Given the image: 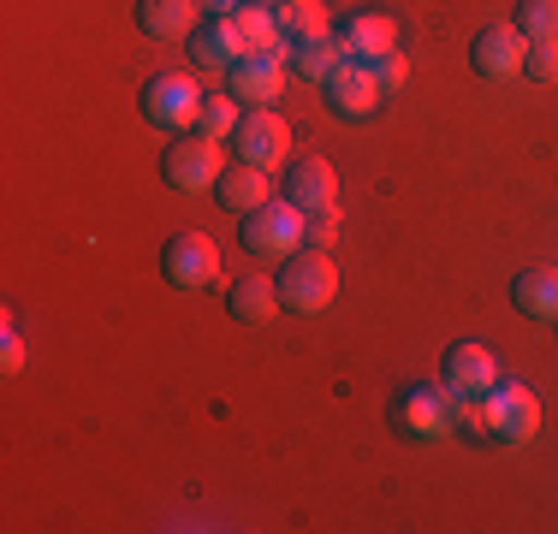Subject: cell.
Segmentation results:
<instances>
[{"mask_svg": "<svg viewBox=\"0 0 558 534\" xmlns=\"http://www.w3.org/2000/svg\"><path fill=\"white\" fill-rule=\"evenodd\" d=\"M310 244V214H303L291 196H274V203L244 214V250L250 256H298Z\"/></svg>", "mask_w": 558, "mask_h": 534, "instance_id": "6da1fadb", "label": "cell"}, {"mask_svg": "<svg viewBox=\"0 0 558 534\" xmlns=\"http://www.w3.org/2000/svg\"><path fill=\"white\" fill-rule=\"evenodd\" d=\"M137 107H143V119H149V125H161V131L179 137V131H191L196 119H203L208 96H203V84H196L191 72H155L149 84H143Z\"/></svg>", "mask_w": 558, "mask_h": 534, "instance_id": "7a4b0ae2", "label": "cell"}, {"mask_svg": "<svg viewBox=\"0 0 558 534\" xmlns=\"http://www.w3.org/2000/svg\"><path fill=\"white\" fill-rule=\"evenodd\" d=\"M339 298V267L327 262V250H298L286 256V274H279V303L298 315H322L327 303Z\"/></svg>", "mask_w": 558, "mask_h": 534, "instance_id": "3957f363", "label": "cell"}, {"mask_svg": "<svg viewBox=\"0 0 558 534\" xmlns=\"http://www.w3.org/2000/svg\"><path fill=\"white\" fill-rule=\"evenodd\" d=\"M161 172L172 191H215L220 184V143L208 131H179L161 155Z\"/></svg>", "mask_w": 558, "mask_h": 534, "instance_id": "277c9868", "label": "cell"}, {"mask_svg": "<svg viewBox=\"0 0 558 534\" xmlns=\"http://www.w3.org/2000/svg\"><path fill=\"white\" fill-rule=\"evenodd\" d=\"M392 427L404 439H446L451 427V386H404L392 398Z\"/></svg>", "mask_w": 558, "mask_h": 534, "instance_id": "5b68a950", "label": "cell"}, {"mask_svg": "<svg viewBox=\"0 0 558 534\" xmlns=\"http://www.w3.org/2000/svg\"><path fill=\"white\" fill-rule=\"evenodd\" d=\"M487 416H494V439L499 446H529L541 434V398L523 380H499L487 392Z\"/></svg>", "mask_w": 558, "mask_h": 534, "instance_id": "8992f818", "label": "cell"}, {"mask_svg": "<svg viewBox=\"0 0 558 534\" xmlns=\"http://www.w3.org/2000/svg\"><path fill=\"white\" fill-rule=\"evenodd\" d=\"M161 274H167L179 291H203V286H215V274H220V250H215V238H203V232H179V238H167V250H161Z\"/></svg>", "mask_w": 558, "mask_h": 534, "instance_id": "52a82bcc", "label": "cell"}, {"mask_svg": "<svg viewBox=\"0 0 558 534\" xmlns=\"http://www.w3.org/2000/svg\"><path fill=\"white\" fill-rule=\"evenodd\" d=\"M232 149L238 160H250V167H279V160L291 155V125L274 113V107H250L244 113V125L232 131Z\"/></svg>", "mask_w": 558, "mask_h": 534, "instance_id": "ba28073f", "label": "cell"}, {"mask_svg": "<svg viewBox=\"0 0 558 534\" xmlns=\"http://www.w3.org/2000/svg\"><path fill=\"white\" fill-rule=\"evenodd\" d=\"M327 101H333L339 119H375L380 107H387V89H380V77L368 60H351L333 84H327Z\"/></svg>", "mask_w": 558, "mask_h": 534, "instance_id": "9c48e42d", "label": "cell"}, {"mask_svg": "<svg viewBox=\"0 0 558 534\" xmlns=\"http://www.w3.org/2000/svg\"><path fill=\"white\" fill-rule=\"evenodd\" d=\"M470 60L482 77H517L529 60V36L517 31V24H487L482 36L470 43Z\"/></svg>", "mask_w": 558, "mask_h": 534, "instance_id": "30bf717a", "label": "cell"}, {"mask_svg": "<svg viewBox=\"0 0 558 534\" xmlns=\"http://www.w3.org/2000/svg\"><path fill=\"white\" fill-rule=\"evenodd\" d=\"M286 196L303 214H322V208L339 203V172L327 167L322 155H303V160H291V172H286Z\"/></svg>", "mask_w": 558, "mask_h": 534, "instance_id": "8fae6325", "label": "cell"}, {"mask_svg": "<svg viewBox=\"0 0 558 534\" xmlns=\"http://www.w3.org/2000/svg\"><path fill=\"white\" fill-rule=\"evenodd\" d=\"M137 24L155 43H184L203 31V0H137Z\"/></svg>", "mask_w": 558, "mask_h": 534, "instance_id": "7c38bea8", "label": "cell"}, {"mask_svg": "<svg viewBox=\"0 0 558 534\" xmlns=\"http://www.w3.org/2000/svg\"><path fill=\"white\" fill-rule=\"evenodd\" d=\"M446 386H458V392H475V398H487L499 386V363H494V351L487 344H451L446 351Z\"/></svg>", "mask_w": 558, "mask_h": 534, "instance_id": "4fadbf2b", "label": "cell"}, {"mask_svg": "<svg viewBox=\"0 0 558 534\" xmlns=\"http://www.w3.org/2000/svg\"><path fill=\"white\" fill-rule=\"evenodd\" d=\"M226 89H232L238 101H250V107H274V96H286V65H274V60H238L232 72H226Z\"/></svg>", "mask_w": 558, "mask_h": 534, "instance_id": "5bb4252c", "label": "cell"}, {"mask_svg": "<svg viewBox=\"0 0 558 534\" xmlns=\"http://www.w3.org/2000/svg\"><path fill=\"white\" fill-rule=\"evenodd\" d=\"M215 196H220V208H232V214H250V208L274 203V179H268V167H250V160H238L232 172H220Z\"/></svg>", "mask_w": 558, "mask_h": 534, "instance_id": "9a60e30c", "label": "cell"}, {"mask_svg": "<svg viewBox=\"0 0 558 534\" xmlns=\"http://www.w3.org/2000/svg\"><path fill=\"white\" fill-rule=\"evenodd\" d=\"M191 53H196V65H208V72H232V65L244 60V36H238L232 19H208L203 31L191 36Z\"/></svg>", "mask_w": 558, "mask_h": 534, "instance_id": "2e32d148", "label": "cell"}, {"mask_svg": "<svg viewBox=\"0 0 558 534\" xmlns=\"http://www.w3.org/2000/svg\"><path fill=\"white\" fill-rule=\"evenodd\" d=\"M226 310H232V320H244V327H262V320H274V310H286L279 303V279L268 274H244L232 286V298H226Z\"/></svg>", "mask_w": 558, "mask_h": 534, "instance_id": "e0dca14e", "label": "cell"}, {"mask_svg": "<svg viewBox=\"0 0 558 534\" xmlns=\"http://www.w3.org/2000/svg\"><path fill=\"white\" fill-rule=\"evenodd\" d=\"M339 36H344V48H351L356 60H380V53L398 48V24L387 19V12H351Z\"/></svg>", "mask_w": 558, "mask_h": 534, "instance_id": "ac0fdd59", "label": "cell"}, {"mask_svg": "<svg viewBox=\"0 0 558 534\" xmlns=\"http://www.w3.org/2000/svg\"><path fill=\"white\" fill-rule=\"evenodd\" d=\"M356 53L344 48V36H322V43H303L298 53H291V65H298V77H310V84H333V77L344 72V65H351Z\"/></svg>", "mask_w": 558, "mask_h": 534, "instance_id": "d6986e66", "label": "cell"}, {"mask_svg": "<svg viewBox=\"0 0 558 534\" xmlns=\"http://www.w3.org/2000/svg\"><path fill=\"white\" fill-rule=\"evenodd\" d=\"M274 19H279V36H286L291 48L333 36V31H327V7H322V0H274Z\"/></svg>", "mask_w": 558, "mask_h": 534, "instance_id": "ffe728a7", "label": "cell"}, {"mask_svg": "<svg viewBox=\"0 0 558 534\" xmlns=\"http://www.w3.org/2000/svg\"><path fill=\"white\" fill-rule=\"evenodd\" d=\"M511 298L529 320H558V267H529V274H517Z\"/></svg>", "mask_w": 558, "mask_h": 534, "instance_id": "44dd1931", "label": "cell"}, {"mask_svg": "<svg viewBox=\"0 0 558 534\" xmlns=\"http://www.w3.org/2000/svg\"><path fill=\"white\" fill-rule=\"evenodd\" d=\"M238 125H244V101H238L232 89H226V96H208L203 119H196V131H208V137H215V143H226V137H232Z\"/></svg>", "mask_w": 558, "mask_h": 534, "instance_id": "7402d4cb", "label": "cell"}, {"mask_svg": "<svg viewBox=\"0 0 558 534\" xmlns=\"http://www.w3.org/2000/svg\"><path fill=\"white\" fill-rule=\"evenodd\" d=\"M517 31H523L529 43H558V0H523Z\"/></svg>", "mask_w": 558, "mask_h": 534, "instance_id": "603a6c76", "label": "cell"}, {"mask_svg": "<svg viewBox=\"0 0 558 534\" xmlns=\"http://www.w3.org/2000/svg\"><path fill=\"white\" fill-rule=\"evenodd\" d=\"M523 72L535 77V84H558V43H529Z\"/></svg>", "mask_w": 558, "mask_h": 534, "instance_id": "cb8c5ba5", "label": "cell"}, {"mask_svg": "<svg viewBox=\"0 0 558 534\" xmlns=\"http://www.w3.org/2000/svg\"><path fill=\"white\" fill-rule=\"evenodd\" d=\"M368 65H375V77H380V89H387V96H392V89H404V77H410V60H404V53H380V60H368Z\"/></svg>", "mask_w": 558, "mask_h": 534, "instance_id": "d4e9b609", "label": "cell"}, {"mask_svg": "<svg viewBox=\"0 0 558 534\" xmlns=\"http://www.w3.org/2000/svg\"><path fill=\"white\" fill-rule=\"evenodd\" d=\"M339 238V203L333 208H322V214H310V244L315 250H327Z\"/></svg>", "mask_w": 558, "mask_h": 534, "instance_id": "484cf974", "label": "cell"}, {"mask_svg": "<svg viewBox=\"0 0 558 534\" xmlns=\"http://www.w3.org/2000/svg\"><path fill=\"white\" fill-rule=\"evenodd\" d=\"M0 368H7V374H19V368H24V339H19V332H7V351H0Z\"/></svg>", "mask_w": 558, "mask_h": 534, "instance_id": "4316f807", "label": "cell"}, {"mask_svg": "<svg viewBox=\"0 0 558 534\" xmlns=\"http://www.w3.org/2000/svg\"><path fill=\"white\" fill-rule=\"evenodd\" d=\"M238 7H244V0H203V12H208V19H232Z\"/></svg>", "mask_w": 558, "mask_h": 534, "instance_id": "83f0119b", "label": "cell"}]
</instances>
